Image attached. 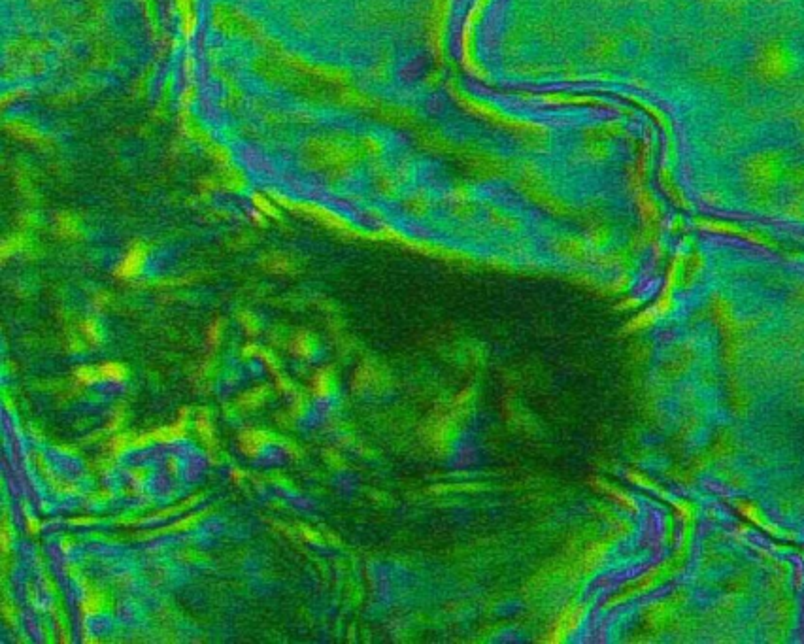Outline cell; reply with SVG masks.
<instances>
[{
  "instance_id": "1",
  "label": "cell",
  "mask_w": 804,
  "mask_h": 644,
  "mask_svg": "<svg viewBox=\"0 0 804 644\" xmlns=\"http://www.w3.org/2000/svg\"><path fill=\"white\" fill-rule=\"evenodd\" d=\"M144 250H142V246H134L131 248L125 257H123V261L119 263L118 267V276L119 278H133L136 276L140 269H142V263H144Z\"/></svg>"
},
{
  "instance_id": "2",
  "label": "cell",
  "mask_w": 804,
  "mask_h": 644,
  "mask_svg": "<svg viewBox=\"0 0 804 644\" xmlns=\"http://www.w3.org/2000/svg\"><path fill=\"white\" fill-rule=\"evenodd\" d=\"M99 373H101L104 378L112 380V382H119V380L125 378V369H123L121 365H118V363H104V365H101Z\"/></svg>"
},
{
  "instance_id": "3",
  "label": "cell",
  "mask_w": 804,
  "mask_h": 644,
  "mask_svg": "<svg viewBox=\"0 0 804 644\" xmlns=\"http://www.w3.org/2000/svg\"><path fill=\"white\" fill-rule=\"evenodd\" d=\"M219 335H221V327H219V323H214V325L210 327V333H208V342H210L212 346L218 344Z\"/></svg>"
}]
</instances>
